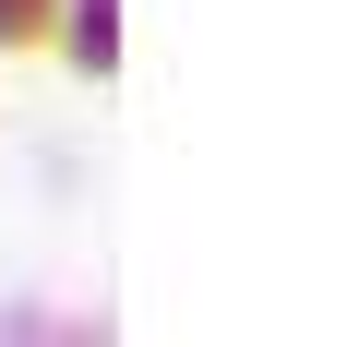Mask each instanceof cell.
<instances>
[{"mask_svg": "<svg viewBox=\"0 0 359 347\" xmlns=\"http://www.w3.org/2000/svg\"><path fill=\"white\" fill-rule=\"evenodd\" d=\"M72 72H120V0H72Z\"/></svg>", "mask_w": 359, "mask_h": 347, "instance_id": "6da1fadb", "label": "cell"}, {"mask_svg": "<svg viewBox=\"0 0 359 347\" xmlns=\"http://www.w3.org/2000/svg\"><path fill=\"white\" fill-rule=\"evenodd\" d=\"M48 25H60V0H0V48H36Z\"/></svg>", "mask_w": 359, "mask_h": 347, "instance_id": "7a4b0ae2", "label": "cell"}]
</instances>
